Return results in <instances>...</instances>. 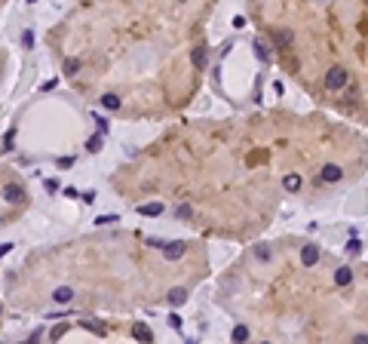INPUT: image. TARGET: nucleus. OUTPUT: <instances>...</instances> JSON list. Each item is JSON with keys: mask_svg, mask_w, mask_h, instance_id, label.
<instances>
[{"mask_svg": "<svg viewBox=\"0 0 368 344\" xmlns=\"http://www.w3.org/2000/svg\"><path fill=\"white\" fill-rule=\"evenodd\" d=\"M255 52H258L261 62H270V49H267V43H264V40H255Z\"/></svg>", "mask_w": 368, "mask_h": 344, "instance_id": "nucleus-15", "label": "nucleus"}, {"mask_svg": "<svg viewBox=\"0 0 368 344\" xmlns=\"http://www.w3.org/2000/svg\"><path fill=\"white\" fill-rule=\"evenodd\" d=\"M101 108L117 111V108H120V98H117V96H101Z\"/></svg>", "mask_w": 368, "mask_h": 344, "instance_id": "nucleus-17", "label": "nucleus"}, {"mask_svg": "<svg viewBox=\"0 0 368 344\" xmlns=\"http://www.w3.org/2000/svg\"><path fill=\"white\" fill-rule=\"evenodd\" d=\"M13 139H16V132H6V139H3V151H9V147H13Z\"/></svg>", "mask_w": 368, "mask_h": 344, "instance_id": "nucleus-24", "label": "nucleus"}, {"mask_svg": "<svg viewBox=\"0 0 368 344\" xmlns=\"http://www.w3.org/2000/svg\"><path fill=\"white\" fill-rule=\"evenodd\" d=\"M86 151H89V154H98V151H101V132L92 135V139L86 142Z\"/></svg>", "mask_w": 368, "mask_h": 344, "instance_id": "nucleus-18", "label": "nucleus"}, {"mask_svg": "<svg viewBox=\"0 0 368 344\" xmlns=\"http://www.w3.org/2000/svg\"><path fill=\"white\" fill-rule=\"evenodd\" d=\"M255 255H258L261 261H270V246H264V243H261V246L255 249Z\"/></svg>", "mask_w": 368, "mask_h": 344, "instance_id": "nucleus-20", "label": "nucleus"}, {"mask_svg": "<svg viewBox=\"0 0 368 344\" xmlns=\"http://www.w3.org/2000/svg\"><path fill=\"white\" fill-rule=\"evenodd\" d=\"M132 335H135L138 341H154V332L147 329L144 323H135V329H132Z\"/></svg>", "mask_w": 368, "mask_h": 344, "instance_id": "nucleus-11", "label": "nucleus"}, {"mask_svg": "<svg viewBox=\"0 0 368 344\" xmlns=\"http://www.w3.org/2000/svg\"><path fill=\"white\" fill-rule=\"evenodd\" d=\"M341 175H344V169L341 166H335V163H328V166H322V181H341Z\"/></svg>", "mask_w": 368, "mask_h": 344, "instance_id": "nucleus-7", "label": "nucleus"}, {"mask_svg": "<svg viewBox=\"0 0 368 344\" xmlns=\"http://www.w3.org/2000/svg\"><path fill=\"white\" fill-rule=\"evenodd\" d=\"M169 326L172 329H181V317L178 314H169Z\"/></svg>", "mask_w": 368, "mask_h": 344, "instance_id": "nucleus-22", "label": "nucleus"}, {"mask_svg": "<svg viewBox=\"0 0 368 344\" xmlns=\"http://www.w3.org/2000/svg\"><path fill=\"white\" fill-rule=\"evenodd\" d=\"M65 74H68V77L80 74V59H65Z\"/></svg>", "mask_w": 368, "mask_h": 344, "instance_id": "nucleus-16", "label": "nucleus"}, {"mask_svg": "<svg viewBox=\"0 0 368 344\" xmlns=\"http://www.w3.org/2000/svg\"><path fill=\"white\" fill-rule=\"evenodd\" d=\"M166 301H169L172 307H178V304H184V301H187V289H184V286H175V289H169V295H166Z\"/></svg>", "mask_w": 368, "mask_h": 344, "instance_id": "nucleus-6", "label": "nucleus"}, {"mask_svg": "<svg viewBox=\"0 0 368 344\" xmlns=\"http://www.w3.org/2000/svg\"><path fill=\"white\" fill-rule=\"evenodd\" d=\"M190 215H193V209H190V206H178V209H175V219H181V221H187Z\"/></svg>", "mask_w": 368, "mask_h": 344, "instance_id": "nucleus-19", "label": "nucleus"}, {"mask_svg": "<svg viewBox=\"0 0 368 344\" xmlns=\"http://www.w3.org/2000/svg\"><path fill=\"white\" fill-rule=\"evenodd\" d=\"M246 338H249V329L246 326H236L233 329V341H246Z\"/></svg>", "mask_w": 368, "mask_h": 344, "instance_id": "nucleus-21", "label": "nucleus"}, {"mask_svg": "<svg viewBox=\"0 0 368 344\" xmlns=\"http://www.w3.org/2000/svg\"><path fill=\"white\" fill-rule=\"evenodd\" d=\"M190 62H193V68H206V62H209V47H193V52H190Z\"/></svg>", "mask_w": 368, "mask_h": 344, "instance_id": "nucleus-5", "label": "nucleus"}, {"mask_svg": "<svg viewBox=\"0 0 368 344\" xmlns=\"http://www.w3.org/2000/svg\"><path fill=\"white\" fill-rule=\"evenodd\" d=\"M80 326H83L86 332H95V335H105V326H101V323H95V319H83V323H80Z\"/></svg>", "mask_w": 368, "mask_h": 344, "instance_id": "nucleus-14", "label": "nucleus"}, {"mask_svg": "<svg viewBox=\"0 0 368 344\" xmlns=\"http://www.w3.org/2000/svg\"><path fill=\"white\" fill-rule=\"evenodd\" d=\"M301 261H304L307 268H313L316 261H319V246H316V243H307V246L301 249Z\"/></svg>", "mask_w": 368, "mask_h": 344, "instance_id": "nucleus-4", "label": "nucleus"}, {"mask_svg": "<svg viewBox=\"0 0 368 344\" xmlns=\"http://www.w3.org/2000/svg\"><path fill=\"white\" fill-rule=\"evenodd\" d=\"M52 295H55V301H59V304H68V301L74 298V289H68V286H59V289H55Z\"/></svg>", "mask_w": 368, "mask_h": 344, "instance_id": "nucleus-12", "label": "nucleus"}, {"mask_svg": "<svg viewBox=\"0 0 368 344\" xmlns=\"http://www.w3.org/2000/svg\"><path fill=\"white\" fill-rule=\"evenodd\" d=\"M184 255V243L181 240H169V243L163 246V258H169V261H178Z\"/></svg>", "mask_w": 368, "mask_h": 344, "instance_id": "nucleus-3", "label": "nucleus"}, {"mask_svg": "<svg viewBox=\"0 0 368 344\" xmlns=\"http://www.w3.org/2000/svg\"><path fill=\"white\" fill-rule=\"evenodd\" d=\"M273 43H276L279 49H289V47H292V31H276V34H273Z\"/></svg>", "mask_w": 368, "mask_h": 344, "instance_id": "nucleus-8", "label": "nucleus"}, {"mask_svg": "<svg viewBox=\"0 0 368 344\" xmlns=\"http://www.w3.org/2000/svg\"><path fill=\"white\" fill-rule=\"evenodd\" d=\"M335 283H338V286H350V283H353V270H350V268H338V270H335Z\"/></svg>", "mask_w": 368, "mask_h": 344, "instance_id": "nucleus-9", "label": "nucleus"}, {"mask_svg": "<svg viewBox=\"0 0 368 344\" xmlns=\"http://www.w3.org/2000/svg\"><path fill=\"white\" fill-rule=\"evenodd\" d=\"M9 249H13V243H3V246H0V255H6Z\"/></svg>", "mask_w": 368, "mask_h": 344, "instance_id": "nucleus-26", "label": "nucleus"}, {"mask_svg": "<svg viewBox=\"0 0 368 344\" xmlns=\"http://www.w3.org/2000/svg\"><path fill=\"white\" fill-rule=\"evenodd\" d=\"M95 123H98V132L105 135V132H108V120H101V117H95Z\"/></svg>", "mask_w": 368, "mask_h": 344, "instance_id": "nucleus-25", "label": "nucleus"}, {"mask_svg": "<svg viewBox=\"0 0 368 344\" xmlns=\"http://www.w3.org/2000/svg\"><path fill=\"white\" fill-rule=\"evenodd\" d=\"M108 221H117V215H98L95 224H108Z\"/></svg>", "mask_w": 368, "mask_h": 344, "instance_id": "nucleus-23", "label": "nucleus"}, {"mask_svg": "<svg viewBox=\"0 0 368 344\" xmlns=\"http://www.w3.org/2000/svg\"><path fill=\"white\" fill-rule=\"evenodd\" d=\"M0 197H3L9 206H22V203L28 200V194H25V188H22V185H13V181H9V185L0 188Z\"/></svg>", "mask_w": 368, "mask_h": 344, "instance_id": "nucleus-2", "label": "nucleus"}, {"mask_svg": "<svg viewBox=\"0 0 368 344\" xmlns=\"http://www.w3.org/2000/svg\"><path fill=\"white\" fill-rule=\"evenodd\" d=\"M282 188L289 191V194L301 191V175H295V172H292V175H285V178H282Z\"/></svg>", "mask_w": 368, "mask_h": 344, "instance_id": "nucleus-10", "label": "nucleus"}, {"mask_svg": "<svg viewBox=\"0 0 368 344\" xmlns=\"http://www.w3.org/2000/svg\"><path fill=\"white\" fill-rule=\"evenodd\" d=\"M138 212L141 215H163V203H144V206H138Z\"/></svg>", "mask_w": 368, "mask_h": 344, "instance_id": "nucleus-13", "label": "nucleus"}, {"mask_svg": "<svg viewBox=\"0 0 368 344\" xmlns=\"http://www.w3.org/2000/svg\"><path fill=\"white\" fill-rule=\"evenodd\" d=\"M347 80H350L347 68L335 65V68H331V71L325 74V89H331V93H335V89H344V86H347Z\"/></svg>", "mask_w": 368, "mask_h": 344, "instance_id": "nucleus-1", "label": "nucleus"}]
</instances>
